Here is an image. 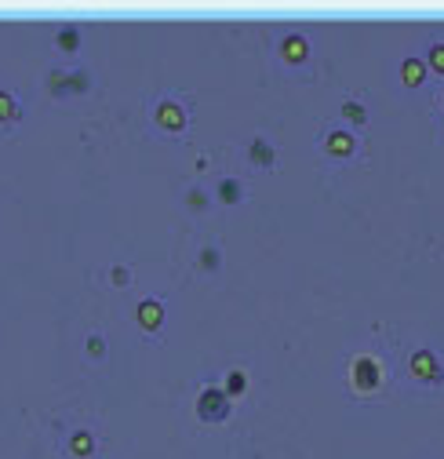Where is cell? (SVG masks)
Returning a JSON list of instances; mask_svg holds the SVG:
<instances>
[{
    "label": "cell",
    "instance_id": "cell-20",
    "mask_svg": "<svg viewBox=\"0 0 444 459\" xmlns=\"http://www.w3.org/2000/svg\"><path fill=\"white\" fill-rule=\"evenodd\" d=\"M88 354L91 357H102L106 354V339H102V335H88Z\"/></svg>",
    "mask_w": 444,
    "mask_h": 459
},
{
    "label": "cell",
    "instance_id": "cell-15",
    "mask_svg": "<svg viewBox=\"0 0 444 459\" xmlns=\"http://www.w3.org/2000/svg\"><path fill=\"white\" fill-rule=\"evenodd\" d=\"M342 117L354 120V125H364V120H368V110H364L357 99H346V102H342Z\"/></svg>",
    "mask_w": 444,
    "mask_h": 459
},
{
    "label": "cell",
    "instance_id": "cell-1",
    "mask_svg": "<svg viewBox=\"0 0 444 459\" xmlns=\"http://www.w3.org/2000/svg\"><path fill=\"white\" fill-rule=\"evenodd\" d=\"M197 416L204 423H222L230 416V394L222 390V386H204L197 394Z\"/></svg>",
    "mask_w": 444,
    "mask_h": 459
},
{
    "label": "cell",
    "instance_id": "cell-13",
    "mask_svg": "<svg viewBox=\"0 0 444 459\" xmlns=\"http://www.w3.org/2000/svg\"><path fill=\"white\" fill-rule=\"evenodd\" d=\"M55 44H58L62 51H77V48H80V33H77L73 26H62L58 33H55Z\"/></svg>",
    "mask_w": 444,
    "mask_h": 459
},
{
    "label": "cell",
    "instance_id": "cell-9",
    "mask_svg": "<svg viewBox=\"0 0 444 459\" xmlns=\"http://www.w3.org/2000/svg\"><path fill=\"white\" fill-rule=\"evenodd\" d=\"M354 135L350 132H328L324 135V149L332 153V157H350V153H354Z\"/></svg>",
    "mask_w": 444,
    "mask_h": 459
},
{
    "label": "cell",
    "instance_id": "cell-6",
    "mask_svg": "<svg viewBox=\"0 0 444 459\" xmlns=\"http://www.w3.org/2000/svg\"><path fill=\"white\" fill-rule=\"evenodd\" d=\"M280 58H284V63H306V58H310V41L302 33L280 37Z\"/></svg>",
    "mask_w": 444,
    "mask_h": 459
},
{
    "label": "cell",
    "instance_id": "cell-14",
    "mask_svg": "<svg viewBox=\"0 0 444 459\" xmlns=\"http://www.w3.org/2000/svg\"><path fill=\"white\" fill-rule=\"evenodd\" d=\"M15 117H18V99L0 88V120H15Z\"/></svg>",
    "mask_w": 444,
    "mask_h": 459
},
{
    "label": "cell",
    "instance_id": "cell-21",
    "mask_svg": "<svg viewBox=\"0 0 444 459\" xmlns=\"http://www.w3.org/2000/svg\"><path fill=\"white\" fill-rule=\"evenodd\" d=\"M128 278H132V273H128V266H113V270H110V281H113L117 288H124V285H128Z\"/></svg>",
    "mask_w": 444,
    "mask_h": 459
},
{
    "label": "cell",
    "instance_id": "cell-17",
    "mask_svg": "<svg viewBox=\"0 0 444 459\" xmlns=\"http://www.w3.org/2000/svg\"><path fill=\"white\" fill-rule=\"evenodd\" d=\"M426 58H430V66H433L437 73H444V41H437V44H430V51H426Z\"/></svg>",
    "mask_w": 444,
    "mask_h": 459
},
{
    "label": "cell",
    "instance_id": "cell-8",
    "mask_svg": "<svg viewBox=\"0 0 444 459\" xmlns=\"http://www.w3.org/2000/svg\"><path fill=\"white\" fill-rule=\"evenodd\" d=\"M248 161H251V164H259V168H273L277 149L270 146V139L255 135V139H251V146H248Z\"/></svg>",
    "mask_w": 444,
    "mask_h": 459
},
{
    "label": "cell",
    "instance_id": "cell-7",
    "mask_svg": "<svg viewBox=\"0 0 444 459\" xmlns=\"http://www.w3.org/2000/svg\"><path fill=\"white\" fill-rule=\"evenodd\" d=\"M157 125L168 128V132H182L186 128V110L171 99H164L161 106H157Z\"/></svg>",
    "mask_w": 444,
    "mask_h": 459
},
{
    "label": "cell",
    "instance_id": "cell-11",
    "mask_svg": "<svg viewBox=\"0 0 444 459\" xmlns=\"http://www.w3.org/2000/svg\"><path fill=\"white\" fill-rule=\"evenodd\" d=\"M240 197H244L240 179H222V182H218V201H222V204H240Z\"/></svg>",
    "mask_w": 444,
    "mask_h": 459
},
{
    "label": "cell",
    "instance_id": "cell-18",
    "mask_svg": "<svg viewBox=\"0 0 444 459\" xmlns=\"http://www.w3.org/2000/svg\"><path fill=\"white\" fill-rule=\"evenodd\" d=\"M218 263H222V252L218 248H211V244H208V248H201V266L204 270H218Z\"/></svg>",
    "mask_w": 444,
    "mask_h": 459
},
{
    "label": "cell",
    "instance_id": "cell-4",
    "mask_svg": "<svg viewBox=\"0 0 444 459\" xmlns=\"http://www.w3.org/2000/svg\"><path fill=\"white\" fill-rule=\"evenodd\" d=\"M411 376H416V379H430V383H440L444 379L440 364H437V357L430 350H416V354H411Z\"/></svg>",
    "mask_w": 444,
    "mask_h": 459
},
{
    "label": "cell",
    "instance_id": "cell-5",
    "mask_svg": "<svg viewBox=\"0 0 444 459\" xmlns=\"http://www.w3.org/2000/svg\"><path fill=\"white\" fill-rule=\"evenodd\" d=\"M135 321L146 328V332H157L164 325V302H157V299H142L135 306Z\"/></svg>",
    "mask_w": 444,
    "mask_h": 459
},
{
    "label": "cell",
    "instance_id": "cell-16",
    "mask_svg": "<svg viewBox=\"0 0 444 459\" xmlns=\"http://www.w3.org/2000/svg\"><path fill=\"white\" fill-rule=\"evenodd\" d=\"M244 386H248V376H244L240 369H233V372L226 376V386H222V390H226L230 397H237V394H244Z\"/></svg>",
    "mask_w": 444,
    "mask_h": 459
},
{
    "label": "cell",
    "instance_id": "cell-2",
    "mask_svg": "<svg viewBox=\"0 0 444 459\" xmlns=\"http://www.w3.org/2000/svg\"><path fill=\"white\" fill-rule=\"evenodd\" d=\"M350 379H354V390L368 394V390H375L379 383H383V364H379L371 354H357L350 361Z\"/></svg>",
    "mask_w": 444,
    "mask_h": 459
},
{
    "label": "cell",
    "instance_id": "cell-19",
    "mask_svg": "<svg viewBox=\"0 0 444 459\" xmlns=\"http://www.w3.org/2000/svg\"><path fill=\"white\" fill-rule=\"evenodd\" d=\"M186 204L194 208V211H204V208H208V197H204V190H201V186H194V190L186 194Z\"/></svg>",
    "mask_w": 444,
    "mask_h": 459
},
{
    "label": "cell",
    "instance_id": "cell-12",
    "mask_svg": "<svg viewBox=\"0 0 444 459\" xmlns=\"http://www.w3.org/2000/svg\"><path fill=\"white\" fill-rule=\"evenodd\" d=\"M70 452H73L77 459H88V455L95 452V438H91V431H77V434L70 438Z\"/></svg>",
    "mask_w": 444,
    "mask_h": 459
},
{
    "label": "cell",
    "instance_id": "cell-3",
    "mask_svg": "<svg viewBox=\"0 0 444 459\" xmlns=\"http://www.w3.org/2000/svg\"><path fill=\"white\" fill-rule=\"evenodd\" d=\"M48 88L55 91V95H62V91H88V70H51L48 73Z\"/></svg>",
    "mask_w": 444,
    "mask_h": 459
},
{
    "label": "cell",
    "instance_id": "cell-10",
    "mask_svg": "<svg viewBox=\"0 0 444 459\" xmlns=\"http://www.w3.org/2000/svg\"><path fill=\"white\" fill-rule=\"evenodd\" d=\"M401 80H404L408 88L423 84V80H426V63H423V58H404V63H401Z\"/></svg>",
    "mask_w": 444,
    "mask_h": 459
}]
</instances>
